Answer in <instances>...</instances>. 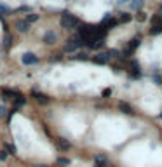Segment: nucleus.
I'll use <instances>...</instances> for the list:
<instances>
[{
    "instance_id": "obj_1",
    "label": "nucleus",
    "mask_w": 162,
    "mask_h": 167,
    "mask_svg": "<svg viewBox=\"0 0 162 167\" xmlns=\"http://www.w3.org/2000/svg\"><path fill=\"white\" fill-rule=\"evenodd\" d=\"M61 26L66 28V30H73V28L77 26V25H80V21H79V17L71 16L70 12H63V16H61Z\"/></svg>"
},
{
    "instance_id": "obj_2",
    "label": "nucleus",
    "mask_w": 162,
    "mask_h": 167,
    "mask_svg": "<svg viewBox=\"0 0 162 167\" xmlns=\"http://www.w3.org/2000/svg\"><path fill=\"white\" fill-rule=\"evenodd\" d=\"M110 58H112V56H110L108 52H99V54H96V56L92 58V61H94L96 65H106L108 61H110Z\"/></svg>"
},
{
    "instance_id": "obj_3",
    "label": "nucleus",
    "mask_w": 162,
    "mask_h": 167,
    "mask_svg": "<svg viewBox=\"0 0 162 167\" xmlns=\"http://www.w3.org/2000/svg\"><path fill=\"white\" fill-rule=\"evenodd\" d=\"M21 61H23V65H35V63H38V58L35 56L33 52H26V54H23V58H21Z\"/></svg>"
},
{
    "instance_id": "obj_4",
    "label": "nucleus",
    "mask_w": 162,
    "mask_h": 167,
    "mask_svg": "<svg viewBox=\"0 0 162 167\" xmlns=\"http://www.w3.org/2000/svg\"><path fill=\"white\" fill-rule=\"evenodd\" d=\"M42 40H44V44H47V45H54L56 40H58V35H56L54 32H45Z\"/></svg>"
},
{
    "instance_id": "obj_5",
    "label": "nucleus",
    "mask_w": 162,
    "mask_h": 167,
    "mask_svg": "<svg viewBox=\"0 0 162 167\" xmlns=\"http://www.w3.org/2000/svg\"><path fill=\"white\" fill-rule=\"evenodd\" d=\"M32 96L37 99V103H40V104H47L49 103V96H45V94H42V92L38 91H32Z\"/></svg>"
},
{
    "instance_id": "obj_6",
    "label": "nucleus",
    "mask_w": 162,
    "mask_h": 167,
    "mask_svg": "<svg viewBox=\"0 0 162 167\" xmlns=\"http://www.w3.org/2000/svg\"><path fill=\"white\" fill-rule=\"evenodd\" d=\"M103 45H105L103 37H92L91 42H89V49H101Z\"/></svg>"
},
{
    "instance_id": "obj_7",
    "label": "nucleus",
    "mask_w": 162,
    "mask_h": 167,
    "mask_svg": "<svg viewBox=\"0 0 162 167\" xmlns=\"http://www.w3.org/2000/svg\"><path fill=\"white\" fill-rule=\"evenodd\" d=\"M119 108H120V112L125 115H134V110H133V106L131 104H127L125 101H119Z\"/></svg>"
},
{
    "instance_id": "obj_8",
    "label": "nucleus",
    "mask_w": 162,
    "mask_h": 167,
    "mask_svg": "<svg viewBox=\"0 0 162 167\" xmlns=\"http://www.w3.org/2000/svg\"><path fill=\"white\" fill-rule=\"evenodd\" d=\"M16 28H17V32L26 33L28 30H30V23H28L26 19H19V21H16Z\"/></svg>"
},
{
    "instance_id": "obj_9",
    "label": "nucleus",
    "mask_w": 162,
    "mask_h": 167,
    "mask_svg": "<svg viewBox=\"0 0 162 167\" xmlns=\"http://www.w3.org/2000/svg\"><path fill=\"white\" fill-rule=\"evenodd\" d=\"M58 145H60L61 150H70L71 148V143L68 139H65V138H60V139H58Z\"/></svg>"
},
{
    "instance_id": "obj_10",
    "label": "nucleus",
    "mask_w": 162,
    "mask_h": 167,
    "mask_svg": "<svg viewBox=\"0 0 162 167\" xmlns=\"http://www.w3.org/2000/svg\"><path fill=\"white\" fill-rule=\"evenodd\" d=\"M159 33H162V25L159 23V25H153L150 30V35H159Z\"/></svg>"
},
{
    "instance_id": "obj_11",
    "label": "nucleus",
    "mask_w": 162,
    "mask_h": 167,
    "mask_svg": "<svg viewBox=\"0 0 162 167\" xmlns=\"http://www.w3.org/2000/svg\"><path fill=\"white\" fill-rule=\"evenodd\" d=\"M2 92H4V96H12V97H17L19 96V92H16V91H12V89H2Z\"/></svg>"
},
{
    "instance_id": "obj_12",
    "label": "nucleus",
    "mask_w": 162,
    "mask_h": 167,
    "mask_svg": "<svg viewBox=\"0 0 162 167\" xmlns=\"http://www.w3.org/2000/svg\"><path fill=\"white\" fill-rule=\"evenodd\" d=\"M140 44H141V38H140V37H134V38H133V40H131L129 47L133 49V51H134L136 47H140Z\"/></svg>"
},
{
    "instance_id": "obj_13",
    "label": "nucleus",
    "mask_w": 162,
    "mask_h": 167,
    "mask_svg": "<svg viewBox=\"0 0 162 167\" xmlns=\"http://www.w3.org/2000/svg\"><path fill=\"white\" fill-rule=\"evenodd\" d=\"M2 45H4V49H9V47L12 45V37L9 35V33L6 35V38H4V44H2Z\"/></svg>"
},
{
    "instance_id": "obj_14",
    "label": "nucleus",
    "mask_w": 162,
    "mask_h": 167,
    "mask_svg": "<svg viewBox=\"0 0 162 167\" xmlns=\"http://www.w3.org/2000/svg\"><path fill=\"white\" fill-rule=\"evenodd\" d=\"M131 19H133V16H131V14H127V12H122V16H120L119 21H120V23H129Z\"/></svg>"
},
{
    "instance_id": "obj_15",
    "label": "nucleus",
    "mask_w": 162,
    "mask_h": 167,
    "mask_svg": "<svg viewBox=\"0 0 162 167\" xmlns=\"http://www.w3.org/2000/svg\"><path fill=\"white\" fill-rule=\"evenodd\" d=\"M26 21L28 23H35V21H38V14H35V12H30L26 16Z\"/></svg>"
},
{
    "instance_id": "obj_16",
    "label": "nucleus",
    "mask_w": 162,
    "mask_h": 167,
    "mask_svg": "<svg viewBox=\"0 0 162 167\" xmlns=\"http://www.w3.org/2000/svg\"><path fill=\"white\" fill-rule=\"evenodd\" d=\"M14 103H16V106H23V104L26 103V99H25V97H23L21 94H19L17 97H14Z\"/></svg>"
},
{
    "instance_id": "obj_17",
    "label": "nucleus",
    "mask_w": 162,
    "mask_h": 167,
    "mask_svg": "<svg viewBox=\"0 0 162 167\" xmlns=\"http://www.w3.org/2000/svg\"><path fill=\"white\" fill-rule=\"evenodd\" d=\"M0 12H4V14H12V9L9 6H4V4H0Z\"/></svg>"
},
{
    "instance_id": "obj_18",
    "label": "nucleus",
    "mask_w": 162,
    "mask_h": 167,
    "mask_svg": "<svg viewBox=\"0 0 162 167\" xmlns=\"http://www.w3.org/2000/svg\"><path fill=\"white\" fill-rule=\"evenodd\" d=\"M73 59H79V61H87V59H89V56H87V54H84V52H79L77 56H73Z\"/></svg>"
},
{
    "instance_id": "obj_19",
    "label": "nucleus",
    "mask_w": 162,
    "mask_h": 167,
    "mask_svg": "<svg viewBox=\"0 0 162 167\" xmlns=\"http://www.w3.org/2000/svg\"><path fill=\"white\" fill-rule=\"evenodd\" d=\"M94 160L99 162V164H106V155H101V153H98V155L94 157Z\"/></svg>"
},
{
    "instance_id": "obj_20",
    "label": "nucleus",
    "mask_w": 162,
    "mask_h": 167,
    "mask_svg": "<svg viewBox=\"0 0 162 167\" xmlns=\"http://www.w3.org/2000/svg\"><path fill=\"white\" fill-rule=\"evenodd\" d=\"M143 2L145 0H134V2H131V9H140L143 6Z\"/></svg>"
},
{
    "instance_id": "obj_21",
    "label": "nucleus",
    "mask_w": 162,
    "mask_h": 167,
    "mask_svg": "<svg viewBox=\"0 0 162 167\" xmlns=\"http://www.w3.org/2000/svg\"><path fill=\"white\" fill-rule=\"evenodd\" d=\"M14 12H32V7H28V6H21V7H17Z\"/></svg>"
},
{
    "instance_id": "obj_22",
    "label": "nucleus",
    "mask_w": 162,
    "mask_h": 167,
    "mask_svg": "<svg viewBox=\"0 0 162 167\" xmlns=\"http://www.w3.org/2000/svg\"><path fill=\"white\" fill-rule=\"evenodd\" d=\"M58 164H60V165H70V160L65 158V157H60V158H58Z\"/></svg>"
},
{
    "instance_id": "obj_23",
    "label": "nucleus",
    "mask_w": 162,
    "mask_h": 167,
    "mask_svg": "<svg viewBox=\"0 0 162 167\" xmlns=\"http://www.w3.org/2000/svg\"><path fill=\"white\" fill-rule=\"evenodd\" d=\"M136 19H138L140 23L146 21V14H145V12H138V14H136Z\"/></svg>"
},
{
    "instance_id": "obj_24",
    "label": "nucleus",
    "mask_w": 162,
    "mask_h": 167,
    "mask_svg": "<svg viewBox=\"0 0 162 167\" xmlns=\"http://www.w3.org/2000/svg\"><path fill=\"white\" fill-rule=\"evenodd\" d=\"M7 157H9V153H7L6 150H0V162H6Z\"/></svg>"
},
{
    "instance_id": "obj_25",
    "label": "nucleus",
    "mask_w": 162,
    "mask_h": 167,
    "mask_svg": "<svg viewBox=\"0 0 162 167\" xmlns=\"http://www.w3.org/2000/svg\"><path fill=\"white\" fill-rule=\"evenodd\" d=\"M131 54H133V49L127 47V49H124V51H122V58H129Z\"/></svg>"
},
{
    "instance_id": "obj_26",
    "label": "nucleus",
    "mask_w": 162,
    "mask_h": 167,
    "mask_svg": "<svg viewBox=\"0 0 162 167\" xmlns=\"http://www.w3.org/2000/svg\"><path fill=\"white\" fill-rule=\"evenodd\" d=\"M6 150L9 151L11 155H16V148H14V146H12V145H6Z\"/></svg>"
},
{
    "instance_id": "obj_27",
    "label": "nucleus",
    "mask_w": 162,
    "mask_h": 167,
    "mask_svg": "<svg viewBox=\"0 0 162 167\" xmlns=\"http://www.w3.org/2000/svg\"><path fill=\"white\" fill-rule=\"evenodd\" d=\"M153 82H155L157 85H162V77L160 75H153Z\"/></svg>"
},
{
    "instance_id": "obj_28",
    "label": "nucleus",
    "mask_w": 162,
    "mask_h": 167,
    "mask_svg": "<svg viewBox=\"0 0 162 167\" xmlns=\"http://www.w3.org/2000/svg\"><path fill=\"white\" fill-rule=\"evenodd\" d=\"M61 58H63L61 54H52V58H51V61H60Z\"/></svg>"
},
{
    "instance_id": "obj_29",
    "label": "nucleus",
    "mask_w": 162,
    "mask_h": 167,
    "mask_svg": "<svg viewBox=\"0 0 162 167\" xmlns=\"http://www.w3.org/2000/svg\"><path fill=\"white\" fill-rule=\"evenodd\" d=\"M2 117H6V106L0 104V119H2Z\"/></svg>"
},
{
    "instance_id": "obj_30",
    "label": "nucleus",
    "mask_w": 162,
    "mask_h": 167,
    "mask_svg": "<svg viewBox=\"0 0 162 167\" xmlns=\"http://www.w3.org/2000/svg\"><path fill=\"white\" fill-rule=\"evenodd\" d=\"M110 94H112V91H110V89H105V91H103V96H105V97H108Z\"/></svg>"
},
{
    "instance_id": "obj_31",
    "label": "nucleus",
    "mask_w": 162,
    "mask_h": 167,
    "mask_svg": "<svg viewBox=\"0 0 162 167\" xmlns=\"http://www.w3.org/2000/svg\"><path fill=\"white\" fill-rule=\"evenodd\" d=\"M106 164H99V162H96V167H105Z\"/></svg>"
},
{
    "instance_id": "obj_32",
    "label": "nucleus",
    "mask_w": 162,
    "mask_h": 167,
    "mask_svg": "<svg viewBox=\"0 0 162 167\" xmlns=\"http://www.w3.org/2000/svg\"><path fill=\"white\" fill-rule=\"evenodd\" d=\"M33 167H47V165H44V164H37V165H33Z\"/></svg>"
},
{
    "instance_id": "obj_33",
    "label": "nucleus",
    "mask_w": 162,
    "mask_h": 167,
    "mask_svg": "<svg viewBox=\"0 0 162 167\" xmlns=\"http://www.w3.org/2000/svg\"><path fill=\"white\" fill-rule=\"evenodd\" d=\"M159 14L162 16V4H160V7H159Z\"/></svg>"
},
{
    "instance_id": "obj_34",
    "label": "nucleus",
    "mask_w": 162,
    "mask_h": 167,
    "mask_svg": "<svg viewBox=\"0 0 162 167\" xmlns=\"http://www.w3.org/2000/svg\"><path fill=\"white\" fill-rule=\"evenodd\" d=\"M120 4H124V2H129V0H119Z\"/></svg>"
},
{
    "instance_id": "obj_35",
    "label": "nucleus",
    "mask_w": 162,
    "mask_h": 167,
    "mask_svg": "<svg viewBox=\"0 0 162 167\" xmlns=\"http://www.w3.org/2000/svg\"><path fill=\"white\" fill-rule=\"evenodd\" d=\"M160 117H162V113H160Z\"/></svg>"
}]
</instances>
